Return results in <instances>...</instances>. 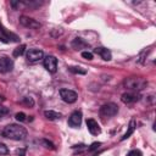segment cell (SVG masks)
<instances>
[{
	"mask_svg": "<svg viewBox=\"0 0 156 156\" xmlns=\"http://www.w3.org/2000/svg\"><path fill=\"white\" fill-rule=\"evenodd\" d=\"M1 134H2V136L7 138V139L24 140L26 136H27V130L22 126H18V124H9V126H6L2 129Z\"/></svg>",
	"mask_w": 156,
	"mask_h": 156,
	"instance_id": "6da1fadb",
	"label": "cell"
},
{
	"mask_svg": "<svg viewBox=\"0 0 156 156\" xmlns=\"http://www.w3.org/2000/svg\"><path fill=\"white\" fill-rule=\"evenodd\" d=\"M124 85L127 88L136 91V90H141L146 85V82L141 78H127L124 80Z\"/></svg>",
	"mask_w": 156,
	"mask_h": 156,
	"instance_id": "7a4b0ae2",
	"label": "cell"
},
{
	"mask_svg": "<svg viewBox=\"0 0 156 156\" xmlns=\"http://www.w3.org/2000/svg\"><path fill=\"white\" fill-rule=\"evenodd\" d=\"M100 116L101 117H112L115 116L117 112H118V106L113 102H108V104H105L100 107Z\"/></svg>",
	"mask_w": 156,
	"mask_h": 156,
	"instance_id": "3957f363",
	"label": "cell"
},
{
	"mask_svg": "<svg viewBox=\"0 0 156 156\" xmlns=\"http://www.w3.org/2000/svg\"><path fill=\"white\" fill-rule=\"evenodd\" d=\"M60 96H61V99H62L65 102H67V104H73V102H76L77 99H78L77 93L73 91V90H69V89H61V90H60Z\"/></svg>",
	"mask_w": 156,
	"mask_h": 156,
	"instance_id": "277c9868",
	"label": "cell"
},
{
	"mask_svg": "<svg viewBox=\"0 0 156 156\" xmlns=\"http://www.w3.org/2000/svg\"><path fill=\"white\" fill-rule=\"evenodd\" d=\"M44 67L46 68L48 72L55 73L57 71V60H56V57L52 56V55H48L44 58Z\"/></svg>",
	"mask_w": 156,
	"mask_h": 156,
	"instance_id": "5b68a950",
	"label": "cell"
},
{
	"mask_svg": "<svg viewBox=\"0 0 156 156\" xmlns=\"http://www.w3.org/2000/svg\"><path fill=\"white\" fill-rule=\"evenodd\" d=\"M13 68V61L9 57H1L0 58V73H7L11 72Z\"/></svg>",
	"mask_w": 156,
	"mask_h": 156,
	"instance_id": "8992f818",
	"label": "cell"
},
{
	"mask_svg": "<svg viewBox=\"0 0 156 156\" xmlns=\"http://www.w3.org/2000/svg\"><path fill=\"white\" fill-rule=\"evenodd\" d=\"M20 23L27 28H33V29H37L40 27V23L37 22L35 20L30 18V17H27V16H21L20 17Z\"/></svg>",
	"mask_w": 156,
	"mask_h": 156,
	"instance_id": "52a82bcc",
	"label": "cell"
},
{
	"mask_svg": "<svg viewBox=\"0 0 156 156\" xmlns=\"http://www.w3.org/2000/svg\"><path fill=\"white\" fill-rule=\"evenodd\" d=\"M43 56H44V54L39 49H29L27 51V60L29 62H37L40 58H43Z\"/></svg>",
	"mask_w": 156,
	"mask_h": 156,
	"instance_id": "ba28073f",
	"label": "cell"
},
{
	"mask_svg": "<svg viewBox=\"0 0 156 156\" xmlns=\"http://www.w3.org/2000/svg\"><path fill=\"white\" fill-rule=\"evenodd\" d=\"M80 123H82V112L74 111L68 118V124L73 128H77L80 126Z\"/></svg>",
	"mask_w": 156,
	"mask_h": 156,
	"instance_id": "9c48e42d",
	"label": "cell"
},
{
	"mask_svg": "<svg viewBox=\"0 0 156 156\" xmlns=\"http://www.w3.org/2000/svg\"><path fill=\"white\" fill-rule=\"evenodd\" d=\"M121 100L124 104H133V102L139 100V95L136 93H134V91L133 93H124V94H122Z\"/></svg>",
	"mask_w": 156,
	"mask_h": 156,
	"instance_id": "30bf717a",
	"label": "cell"
},
{
	"mask_svg": "<svg viewBox=\"0 0 156 156\" xmlns=\"http://www.w3.org/2000/svg\"><path fill=\"white\" fill-rule=\"evenodd\" d=\"M87 127H88V130H89L93 135H98V134H100V132H101V129H100L98 122L94 121V119H87Z\"/></svg>",
	"mask_w": 156,
	"mask_h": 156,
	"instance_id": "8fae6325",
	"label": "cell"
},
{
	"mask_svg": "<svg viewBox=\"0 0 156 156\" xmlns=\"http://www.w3.org/2000/svg\"><path fill=\"white\" fill-rule=\"evenodd\" d=\"M94 52L98 54V55H100L101 58L105 60V61H110V60H111V52H110V50H107L106 48H96V49L94 50Z\"/></svg>",
	"mask_w": 156,
	"mask_h": 156,
	"instance_id": "7c38bea8",
	"label": "cell"
},
{
	"mask_svg": "<svg viewBox=\"0 0 156 156\" xmlns=\"http://www.w3.org/2000/svg\"><path fill=\"white\" fill-rule=\"evenodd\" d=\"M72 46H73L76 50H80V49L87 48V46H88V44H87L83 39H80V38H76V39L72 41Z\"/></svg>",
	"mask_w": 156,
	"mask_h": 156,
	"instance_id": "4fadbf2b",
	"label": "cell"
},
{
	"mask_svg": "<svg viewBox=\"0 0 156 156\" xmlns=\"http://www.w3.org/2000/svg\"><path fill=\"white\" fill-rule=\"evenodd\" d=\"M44 116H45L48 119H50V121H55V119H60L62 115L58 113V112H55V111L49 110V111H45V112H44Z\"/></svg>",
	"mask_w": 156,
	"mask_h": 156,
	"instance_id": "5bb4252c",
	"label": "cell"
},
{
	"mask_svg": "<svg viewBox=\"0 0 156 156\" xmlns=\"http://www.w3.org/2000/svg\"><path fill=\"white\" fill-rule=\"evenodd\" d=\"M134 129H135V121L134 119H132L130 121V123H129V127H128V130L126 132V134L122 136V139L121 140H126L127 138H129L132 134H133V132H134Z\"/></svg>",
	"mask_w": 156,
	"mask_h": 156,
	"instance_id": "9a60e30c",
	"label": "cell"
},
{
	"mask_svg": "<svg viewBox=\"0 0 156 156\" xmlns=\"http://www.w3.org/2000/svg\"><path fill=\"white\" fill-rule=\"evenodd\" d=\"M68 71L72 72V73H76V74H85L87 73V71L83 69L82 67H73V66L68 67Z\"/></svg>",
	"mask_w": 156,
	"mask_h": 156,
	"instance_id": "2e32d148",
	"label": "cell"
},
{
	"mask_svg": "<svg viewBox=\"0 0 156 156\" xmlns=\"http://www.w3.org/2000/svg\"><path fill=\"white\" fill-rule=\"evenodd\" d=\"M21 104L27 105L28 107H33V106H34V100H33L30 96H24V98L21 100Z\"/></svg>",
	"mask_w": 156,
	"mask_h": 156,
	"instance_id": "e0dca14e",
	"label": "cell"
},
{
	"mask_svg": "<svg viewBox=\"0 0 156 156\" xmlns=\"http://www.w3.org/2000/svg\"><path fill=\"white\" fill-rule=\"evenodd\" d=\"M24 50H26V45H20L18 48H16L15 50H13V56L15 57H17V56H21L23 52H24Z\"/></svg>",
	"mask_w": 156,
	"mask_h": 156,
	"instance_id": "ac0fdd59",
	"label": "cell"
},
{
	"mask_svg": "<svg viewBox=\"0 0 156 156\" xmlns=\"http://www.w3.org/2000/svg\"><path fill=\"white\" fill-rule=\"evenodd\" d=\"M16 119L20 121V122H26V121H28L27 116H26L23 112H18V113H16Z\"/></svg>",
	"mask_w": 156,
	"mask_h": 156,
	"instance_id": "d6986e66",
	"label": "cell"
},
{
	"mask_svg": "<svg viewBox=\"0 0 156 156\" xmlns=\"http://www.w3.org/2000/svg\"><path fill=\"white\" fill-rule=\"evenodd\" d=\"M9 154V149L5 144L0 143V155H7Z\"/></svg>",
	"mask_w": 156,
	"mask_h": 156,
	"instance_id": "ffe728a7",
	"label": "cell"
},
{
	"mask_svg": "<svg viewBox=\"0 0 156 156\" xmlns=\"http://www.w3.org/2000/svg\"><path fill=\"white\" fill-rule=\"evenodd\" d=\"M127 156H141V151L134 149V150H130V151L127 154Z\"/></svg>",
	"mask_w": 156,
	"mask_h": 156,
	"instance_id": "44dd1931",
	"label": "cell"
},
{
	"mask_svg": "<svg viewBox=\"0 0 156 156\" xmlns=\"http://www.w3.org/2000/svg\"><path fill=\"white\" fill-rule=\"evenodd\" d=\"M82 56L84 58H87V60H93V54L90 51H83L82 52Z\"/></svg>",
	"mask_w": 156,
	"mask_h": 156,
	"instance_id": "7402d4cb",
	"label": "cell"
},
{
	"mask_svg": "<svg viewBox=\"0 0 156 156\" xmlns=\"http://www.w3.org/2000/svg\"><path fill=\"white\" fill-rule=\"evenodd\" d=\"M7 113H9V108L5 107V106H2V105H0V117L5 116V115H7Z\"/></svg>",
	"mask_w": 156,
	"mask_h": 156,
	"instance_id": "603a6c76",
	"label": "cell"
},
{
	"mask_svg": "<svg viewBox=\"0 0 156 156\" xmlns=\"http://www.w3.org/2000/svg\"><path fill=\"white\" fill-rule=\"evenodd\" d=\"M41 143L45 145V147H48V149H55V146L51 144V143H49L48 140H41Z\"/></svg>",
	"mask_w": 156,
	"mask_h": 156,
	"instance_id": "cb8c5ba5",
	"label": "cell"
},
{
	"mask_svg": "<svg viewBox=\"0 0 156 156\" xmlns=\"http://www.w3.org/2000/svg\"><path fill=\"white\" fill-rule=\"evenodd\" d=\"M99 145H100V143H94V144H93V145H91V146H90L88 150H89V151H93V150H95V149H96Z\"/></svg>",
	"mask_w": 156,
	"mask_h": 156,
	"instance_id": "d4e9b609",
	"label": "cell"
},
{
	"mask_svg": "<svg viewBox=\"0 0 156 156\" xmlns=\"http://www.w3.org/2000/svg\"><path fill=\"white\" fill-rule=\"evenodd\" d=\"M16 155H17V156H24V149H21V150L18 149V150L16 151Z\"/></svg>",
	"mask_w": 156,
	"mask_h": 156,
	"instance_id": "484cf974",
	"label": "cell"
}]
</instances>
